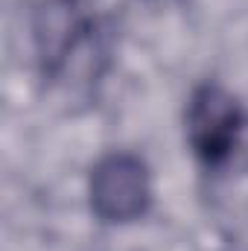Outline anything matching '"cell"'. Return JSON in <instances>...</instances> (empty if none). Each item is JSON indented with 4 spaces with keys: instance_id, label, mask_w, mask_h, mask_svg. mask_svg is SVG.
I'll use <instances>...</instances> for the list:
<instances>
[{
    "instance_id": "cell-1",
    "label": "cell",
    "mask_w": 248,
    "mask_h": 251,
    "mask_svg": "<svg viewBox=\"0 0 248 251\" xmlns=\"http://www.w3.org/2000/svg\"><path fill=\"white\" fill-rule=\"evenodd\" d=\"M243 128V108L228 91L204 85L193 94L187 108V140L207 167H222L237 152Z\"/></svg>"
},
{
    "instance_id": "cell-2",
    "label": "cell",
    "mask_w": 248,
    "mask_h": 251,
    "mask_svg": "<svg viewBox=\"0 0 248 251\" xmlns=\"http://www.w3.org/2000/svg\"><path fill=\"white\" fill-rule=\"evenodd\" d=\"M149 176L146 167L131 155L105 158L91 178V199L102 219L128 222L137 219L149 204Z\"/></svg>"
}]
</instances>
